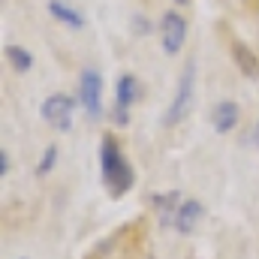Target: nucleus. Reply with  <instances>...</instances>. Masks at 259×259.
I'll return each instance as SVG.
<instances>
[{
  "label": "nucleus",
  "instance_id": "obj_1",
  "mask_svg": "<svg viewBox=\"0 0 259 259\" xmlns=\"http://www.w3.org/2000/svg\"><path fill=\"white\" fill-rule=\"evenodd\" d=\"M100 169H103L106 190H109V196H115V199H121L133 187V181H136L133 166L127 163L124 151L118 148V142L112 136H103V142H100Z\"/></svg>",
  "mask_w": 259,
  "mask_h": 259
},
{
  "label": "nucleus",
  "instance_id": "obj_2",
  "mask_svg": "<svg viewBox=\"0 0 259 259\" xmlns=\"http://www.w3.org/2000/svg\"><path fill=\"white\" fill-rule=\"evenodd\" d=\"M81 106L88 109L91 118L103 115V78L97 69H84L81 72Z\"/></svg>",
  "mask_w": 259,
  "mask_h": 259
},
{
  "label": "nucleus",
  "instance_id": "obj_3",
  "mask_svg": "<svg viewBox=\"0 0 259 259\" xmlns=\"http://www.w3.org/2000/svg\"><path fill=\"white\" fill-rule=\"evenodd\" d=\"M190 97H193V64H187L184 75L178 78V88H175V100L169 106V115H166V124H175L187 115L190 109Z\"/></svg>",
  "mask_w": 259,
  "mask_h": 259
},
{
  "label": "nucleus",
  "instance_id": "obj_4",
  "mask_svg": "<svg viewBox=\"0 0 259 259\" xmlns=\"http://www.w3.org/2000/svg\"><path fill=\"white\" fill-rule=\"evenodd\" d=\"M72 100L69 97H64V94H55V97H49L46 103H42V118L52 124V127L58 130H69V124H72Z\"/></svg>",
  "mask_w": 259,
  "mask_h": 259
},
{
  "label": "nucleus",
  "instance_id": "obj_5",
  "mask_svg": "<svg viewBox=\"0 0 259 259\" xmlns=\"http://www.w3.org/2000/svg\"><path fill=\"white\" fill-rule=\"evenodd\" d=\"M163 52L166 55H178L181 52V46H184V30H187V24H184V18L178 15V12H169L166 18H163Z\"/></svg>",
  "mask_w": 259,
  "mask_h": 259
},
{
  "label": "nucleus",
  "instance_id": "obj_6",
  "mask_svg": "<svg viewBox=\"0 0 259 259\" xmlns=\"http://www.w3.org/2000/svg\"><path fill=\"white\" fill-rule=\"evenodd\" d=\"M202 217V205L196 202V199H184V202H175V217H172V223H175V229H181V232H190L196 226V220Z\"/></svg>",
  "mask_w": 259,
  "mask_h": 259
},
{
  "label": "nucleus",
  "instance_id": "obj_7",
  "mask_svg": "<svg viewBox=\"0 0 259 259\" xmlns=\"http://www.w3.org/2000/svg\"><path fill=\"white\" fill-rule=\"evenodd\" d=\"M136 78L133 75H121V81H118V121H127V109L133 106V100H136Z\"/></svg>",
  "mask_w": 259,
  "mask_h": 259
},
{
  "label": "nucleus",
  "instance_id": "obj_8",
  "mask_svg": "<svg viewBox=\"0 0 259 259\" xmlns=\"http://www.w3.org/2000/svg\"><path fill=\"white\" fill-rule=\"evenodd\" d=\"M235 121H238V109L232 103H220L214 109V127H217V133H229L235 127Z\"/></svg>",
  "mask_w": 259,
  "mask_h": 259
},
{
  "label": "nucleus",
  "instance_id": "obj_9",
  "mask_svg": "<svg viewBox=\"0 0 259 259\" xmlns=\"http://www.w3.org/2000/svg\"><path fill=\"white\" fill-rule=\"evenodd\" d=\"M49 9H52V15H55L58 21H66L69 27H81V24H84V21H81V15H78L72 6L61 3V0H52V3H49Z\"/></svg>",
  "mask_w": 259,
  "mask_h": 259
},
{
  "label": "nucleus",
  "instance_id": "obj_10",
  "mask_svg": "<svg viewBox=\"0 0 259 259\" xmlns=\"http://www.w3.org/2000/svg\"><path fill=\"white\" fill-rule=\"evenodd\" d=\"M6 55H9V61L18 66V69H27V66H30V55H27L24 49H18V46H9Z\"/></svg>",
  "mask_w": 259,
  "mask_h": 259
},
{
  "label": "nucleus",
  "instance_id": "obj_11",
  "mask_svg": "<svg viewBox=\"0 0 259 259\" xmlns=\"http://www.w3.org/2000/svg\"><path fill=\"white\" fill-rule=\"evenodd\" d=\"M55 160H58V148H49V151H46V157H42V163H39V169H36V172H39V175H42V172H49V169H52V163H55Z\"/></svg>",
  "mask_w": 259,
  "mask_h": 259
},
{
  "label": "nucleus",
  "instance_id": "obj_12",
  "mask_svg": "<svg viewBox=\"0 0 259 259\" xmlns=\"http://www.w3.org/2000/svg\"><path fill=\"white\" fill-rule=\"evenodd\" d=\"M175 3H187V0H175Z\"/></svg>",
  "mask_w": 259,
  "mask_h": 259
}]
</instances>
